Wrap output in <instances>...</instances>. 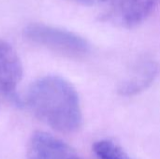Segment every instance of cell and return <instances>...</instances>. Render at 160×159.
<instances>
[{
	"label": "cell",
	"mask_w": 160,
	"mask_h": 159,
	"mask_svg": "<svg viewBox=\"0 0 160 159\" xmlns=\"http://www.w3.org/2000/svg\"><path fill=\"white\" fill-rule=\"evenodd\" d=\"M78 159H79V158H78Z\"/></svg>",
	"instance_id": "cell-9"
},
{
	"label": "cell",
	"mask_w": 160,
	"mask_h": 159,
	"mask_svg": "<svg viewBox=\"0 0 160 159\" xmlns=\"http://www.w3.org/2000/svg\"><path fill=\"white\" fill-rule=\"evenodd\" d=\"M158 0H110V18L117 24L131 28L142 23L157 7Z\"/></svg>",
	"instance_id": "cell-5"
},
{
	"label": "cell",
	"mask_w": 160,
	"mask_h": 159,
	"mask_svg": "<svg viewBox=\"0 0 160 159\" xmlns=\"http://www.w3.org/2000/svg\"><path fill=\"white\" fill-rule=\"evenodd\" d=\"M158 66L152 60H142L133 67L130 73L119 84L118 93L124 97H132L146 90L155 81Z\"/></svg>",
	"instance_id": "cell-6"
},
{
	"label": "cell",
	"mask_w": 160,
	"mask_h": 159,
	"mask_svg": "<svg viewBox=\"0 0 160 159\" xmlns=\"http://www.w3.org/2000/svg\"><path fill=\"white\" fill-rule=\"evenodd\" d=\"M51 128L72 133L82 125V110L75 88L60 76L39 78L28 88L22 102Z\"/></svg>",
	"instance_id": "cell-1"
},
{
	"label": "cell",
	"mask_w": 160,
	"mask_h": 159,
	"mask_svg": "<svg viewBox=\"0 0 160 159\" xmlns=\"http://www.w3.org/2000/svg\"><path fill=\"white\" fill-rule=\"evenodd\" d=\"M77 4L82 5V6H87V7H92V6H96L98 5L100 3H102L105 0H71Z\"/></svg>",
	"instance_id": "cell-8"
},
{
	"label": "cell",
	"mask_w": 160,
	"mask_h": 159,
	"mask_svg": "<svg viewBox=\"0 0 160 159\" xmlns=\"http://www.w3.org/2000/svg\"><path fill=\"white\" fill-rule=\"evenodd\" d=\"M22 78V65L19 55L11 45L0 40V92L16 104H22L16 95Z\"/></svg>",
	"instance_id": "cell-3"
},
{
	"label": "cell",
	"mask_w": 160,
	"mask_h": 159,
	"mask_svg": "<svg viewBox=\"0 0 160 159\" xmlns=\"http://www.w3.org/2000/svg\"><path fill=\"white\" fill-rule=\"evenodd\" d=\"M24 35L34 43L68 58H82L90 51L88 42L82 37L47 24H29L24 29Z\"/></svg>",
	"instance_id": "cell-2"
},
{
	"label": "cell",
	"mask_w": 160,
	"mask_h": 159,
	"mask_svg": "<svg viewBox=\"0 0 160 159\" xmlns=\"http://www.w3.org/2000/svg\"><path fill=\"white\" fill-rule=\"evenodd\" d=\"M26 159H78L74 150L60 139L36 131L28 141Z\"/></svg>",
	"instance_id": "cell-4"
},
{
	"label": "cell",
	"mask_w": 160,
	"mask_h": 159,
	"mask_svg": "<svg viewBox=\"0 0 160 159\" xmlns=\"http://www.w3.org/2000/svg\"><path fill=\"white\" fill-rule=\"evenodd\" d=\"M93 150L99 159H130L121 147L107 140L97 142Z\"/></svg>",
	"instance_id": "cell-7"
}]
</instances>
